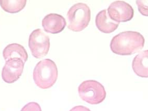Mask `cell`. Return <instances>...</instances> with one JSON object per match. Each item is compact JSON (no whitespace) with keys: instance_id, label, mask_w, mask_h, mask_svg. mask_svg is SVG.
Returning <instances> with one entry per match:
<instances>
[{"instance_id":"1","label":"cell","mask_w":148,"mask_h":111,"mask_svg":"<svg viewBox=\"0 0 148 111\" xmlns=\"http://www.w3.org/2000/svg\"><path fill=\"white\" fill-rule=\"evenodd\" d=\"M145 43V38L140 33L128 31L114 36L110 47L113 53L116 55H131L142 49Z\"/></svg>"},{"instance_id":"2","label":"cell","mask_w":148,"mask_h":111,"mask_svg":"<svg viewBox=\"0 0 148 111\" xmlns=\"http://www.w3.org/2000/svg\"><path fill=\"white\" fill-rule=\"evenodd\" d=\"M58 75L56 64L49 59L40 61L36 64L33 71V79L35 84L43 89L50 88L54 86Z\"/></svg>"},{"instance_id":"3","label":"cell","mask_w":148,"mask_h":111,"mask_svg":"<svg viewBox=\"0 0 148 111\" xmlns=\"http://www.w3.org/2000/svg\"><path fill=\"white\" fill-rule=\"evenodd\" d=\"M67 18L69 30L77 32L82 31L89 25L91 18L90 10L84 3H77L69 9Z\"/></svg>"},{"instance_id":"4","label":"cell","mask_w":148,"mask_h":111,"mask_svg":"<svg viewBox=\"0 0 148 111\" xmlns=\"http://www.w3.org/2000/svg\"><path fill=\"white\" fill-rule=\"evenodd\" d=\"M80 98L90 104L102 103L106 97L104 86L95 80H88L82 82L78 88Z\"/></svg>"},{"instance_id":"5","label":"cell","mask_w":148,"mask_h":111,"mask_svg":"<svg viewBox=\"0 0 148 111\" xmlns=\"http://www.w3.org/2000/svg\"><path fill=\"white\" fill-rule=\"evenodd\" d=\"M29 47L34 57L37 59L43 58L47 55L49 50V38L41 29H36L29 36Z\"/></svg>"},{"instance_id":"6","label":"cell","mask_w":148,"mask_h":111,"mask_svg":"<svg viewBox=\"0 0 148 111\" xmlns=\"http://www.w3.org/2000/svg\"><path fill=\"white\" fill-rule=\"evenodd\" d=\"M108 15L116 23H125L132 19L134 10L129 4L122 1L112 3L108 8Z\"/></svg>"},{"instance_id":"7","label":"cell","mask_w":148,"mask_h":111,"mask_svg":"<svg viewBox=\"0 0 148 111\" xmlns=\"http://www.w3.org/2000/svg\"><path fill=\"white\" fill-rule=\"evenodd\" d=\"M25 66V63L20 59H12L6 61L3 68L2 77L6 83L12 84L20 78Z\"/></svg>"},{"instance_id":"8","label":"cell","mask_w":148,"mask_h":111,"mask_svg":"<svg viewBox=\"0 0 148 111\" xmlns=\"http://www.w3.org/2000/svg\"><path fill=\"white\" fill-rule=\"evenodd\" d=\"M66 25V21L64 17L57 14H49L42 20L43 28L47 33H60L64 30Z\"/></svg>"},{"instance_id":"9","label":"cell","mask_w":148,"mask_h":111,"mask_svg":"<svg viewBox=\"0 0 148 111\" xmlns=\"http://www.w3.org/2000/svg\"><path fill=\"white\" fill-rule=\"evenodd\" d=\"M95 22L98 29L102 33H112L118 29L119 25V23L115 22L110 18L106 10H103L98 13Z\"/></svg>"},{"instance_id":"10","label":"cell","mask_w":148,"mask_h":111,"mask_svg":"<svg viewBox=\"0 0 148 111\" xmlns=\"http://www.w3.org/2000/svg\"><path fill=\"white\" fill-rule=\"evenodd\" d=\"M3 56L6 61L12 59H20L25 63L28 59V55L25 48L17 43L7 46L3 51Z\"/></svg>"},{"instance_id":"11","label":"cell","mask_w":148,"mask_h":111,"mask_svg":"<svg viewBox=\"0 0 148 111\" xmlns=\"http://www.w3.org/2000/svg\"><path fill=\"white\" fill-rule=\"evenodd\" d=\"M132 68L136 75L141 77H148V51H143L136 56L133 60Z\"/></svg>"},{"instance_id":"12","label":"cell","mask_w":148,"mask_h":111,"mask_svg":"<svg viewBox=\"0 0 148 111\" xmlns=\"http://www.w3.org/2000/svg\"><path fill=\"white\" fill-rule=\"evenodd\" d=\"M26 0H8L0 1V5L3 10L8 13H19L26 6Z\"/></svg>"},{"instance_id":"13","label":"cell","mask_w":148,"mask_h":111,"mask_svg":"<svg viewBox=\"0 0 148 111\" xmlns=\"http://www.w3.org/2000/svg\"><path fill=\"white\" fill-rule=\"evenodd\" d=\"M147 1H137L136 4L138 5V10L139 12L145 16H148V3Z\"/></svg>"},{"instance_id":"14","label":"cell","mask_w":148,"mask_h":111,"mask_svg":"<svg viewBox=\"0 0 148 111\" xmlns=\"http://www.w3.org/2000/svg\"><path fill=\"white\" fill-rule=\"evenodd\" d=\"M21 111H42V110L38 103L31 102L23 106Z\"/></svg>"},{"instance_id":"15","label":"cell","mask_w":148,"mask_h":111,"mask_svg":"<svg viewBox=\"0 0 148 111\" xmlns=\"http://www.w3.org/2000/svg\"><path fill=\"white\" fill-rule=\"evenodd\" d=\"M69 111H90V110L85 106H79L73 108Z\"/></svg>"}]
</instances>
